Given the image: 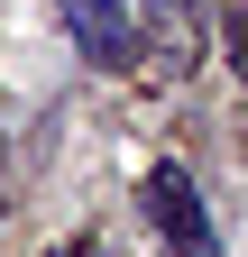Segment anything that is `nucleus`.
<instances>
[{
  "label": "nucleus",
  "mask_w": 248,
  "mask_h": 257,
  "mask_svg": "<svg viewBox=\"0 0 248 257\" xmlns=\"http://www.w3.org/2000/svg\"><path fill=\"white\" fill-rule=\"evenodd\" d=\"M221 46H230V74H239V92H248V0L221 19Z\"/></svg>",
  "instance_id": "obj_4"
},
{
  "label": "nucleus",
  "mask_w": 248,
  "mask_h": 257,
  "mask_svg": "<svg viewBox=\"0 0 248 257\" xmlns=\"http://www.w3.org/2000/svg\"><path fill=\"white\" fill-rule=\"evenodd\" d=\"M138 55H157L166 74H193V64H202V0H147Z\"/></svg>",
  "instance_id": "obj_3"
},
{
  "label": "nucleus",
  "mask_w": 248,
  "mask_h": 257,
  "mask_svg": "<svg viewBox=\"0 0 248 257\" xmlns=\"http://www.w3.org/2000/svg\"><path fill=\"white\" fill-rule=\"evenodd\" d=\"M147 220H157V239L175 257H221V239H211V211H202V193L184 166H157L147 175Z\"/></svg>",
  "instance_id": "obj_1"
},
{
  "label": "nucleus",
  "mask_w": 248,
  "mask_h": 257,
  "mask_svg": "<svg viewBox=\"0 0 248 257\" xmlns=\"http://www.w3.org/2000/svg\"><path fill=\"white\" fill-rule=\"evenodd\" d=\"M55 19H65V37L83 46V64H101V74L138 64V28H129L119 0H55Z\"/></svg>",
  "instance_id": "obj_2"
}]
</instances>
